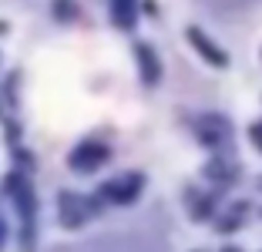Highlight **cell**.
Masks as SVG:
<instances>
[{
    "instance_id": "cell-1",
    "label": "cell",
    "mask_w": 262,
    "mask_h": 252,
    "mask_svg": "<svg viewBox=\"0 0 262 252\" xmlns=\"http://www.w3.org/2000/svg\"><path fill=\"white\" fill-rule=\"evenodd\" d=\"M7 192H10V199H14L17 212H20V225H24L20 242L27 245V252H31V245H34V219H37V195H34L31 182H27L24 175H10L7 178Z\"/></svg>"
},
{
    "instance_id": "cell-2",
    "label": "cell",
    "mask_w": 262,
    "mask_h": 252,
    "mask_svg": "<svg viewBox=\"0 0 262 252\" xmlns=\"http://www.w3.org/2000/svg\"><path fill=\"white\" fill-rule=\"evenodd\" d=\"M141 188H145V178H141L138 172H131V175H118V178H111V182H104L98 195L115 202V205H131V202L141 195Z\"/></svg>"
},
{
    "instance_id": "cell-3",
    "label": "cell",
    "mask_w": 262,
    "mask_h": 252,
    "mask_svg": "<svg viewBox=\"0 0 262 252\" xmlns=\"http://www.w3.org/2000/svg\"><path fill=\"white\" fill-rule=\"evenodd\" d=\"M104 161H108V145H101V141H84L71 152V168L74 172H94Z\"/></svg>"
},
{
    "instance_id": "cell-4",
    "label": "cell",
    "mask_w": 262,
    "mask_h": 252,
    "mask_svg": "<svg viewBox=\"0 0 262 252\" xmlns=\"http://www.w3.org/2000/svg\"><path fill=\"white\" fill-rule=\"evenodd\" d=\"M88 215H91V208H88V202L81 199V195H74V192H61V222L68 225V229L84 225Z\"/></svg>"
},
{
    "instance_id": "cell-5",
    "label": "cell",
    "mask_w": 262,
    "mask_h": 252,
    "mask_svg": "<svg viewBox=\"0 0 262 252\" xmlns=\"http://www.w3.org/2000/svg\"><path fill=\"white\" fill-rule=\"evenodd\" d=\"M195 131H199V138L205 141V145H212V148H219V145L229 141V121L219 118V115H205L199 124H195Z\"/></svg>"
},
{
    "instance_id": "cell-6",
    "label": "cell",
    "mask_w": 262,
    "mask_h": 252,
    "mask_svg": "<svg viewBox=\"0 0 262 252\" xmlns=\"http://www.w3.org/2000/svg\"><path fill=\"white\" fill-rule=\"evenodd\" d=\"M188 40L195 44V51H199V54L205 57L208 64H215V68H225V64H229V57H225V54L219 51V47L212 44V40H208L205 34L199 31V27H188Z\"/></svg>"
},
{
    "instance_id": "cell-7",
    "label": "cell",
    "mask_w": 262,
    "mask_h": 252,
    "mask_svg": "<svg viewBox=\"0 0 262 252\" xmlns=\"http://www.w3.org/2000/svg\"><path fill=\"white\" fill-rule=\"evenodd\" d=\"M135 54H138V64H141V81H145V84H158V77H162L158 54H155L148 44H138V47H135Z\"/></svg>"
},
{
    "instance_id": "cell-8",
    "label": "cell",
    "mask_w": 262,
    "mask_h": 252,
    "mask_svg": "<svg viewBox=\"0 0 262 252\" xmlns=\"http://www.w3.org/2000/svg\"><path fill=\"white\" fill-rule=\"evenodd\" d=\"M111 17H115L118 27L128 31L131 24H135V0H111Z\"/></svg>"
},
{
    "instance_id": "cell-9",
    "label": "cell",
    "mask_w": 262,
    "mask_h": 252,
    "mask_svg": "<svg viewBox=\"0 0 262 252\" xmlns=\"http://www.w3.org/2000/svg\"><path fill=\"white\" fill-rule=\"evenodd\" d=\"M54 10L61 20H71V17H77V7L71 4V0H54Z\"/></svg>"
},
{
    "instance_id": "cell-10",
    "label": "cell",
    "mask_w": 262,
    "mask_h": 252,
    "mask_svg": "<svg viewBox=\"0 0 262 252\" xmlns=\"http://www.w3.org/2000/svg\"><path fill=\"white\" fill-rule=\"evenodd\" d=\"M249 135H252L255 148H259V152H262V121H259V124H252V131H249Z\"/></svg>"
},
{
    "instance_id": "cell-11",
    "label": "cell",
    "mask_w": 262,
    "mask_h": 252,
    "mask_svg": "<svg viewBox=\"0 0 262 252\" xmlns=\"http://www.w3.org/2000/svg\"><path fill=\"white\" fill-rule=\"evenodd\" d=\"M4 242H7V222H4V215H0V249H4Z\"/></svg>"
}]
</instances>
